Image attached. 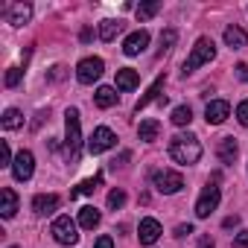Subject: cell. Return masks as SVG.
Returning <instances> with one entry per match:
<instances>
[{"label":"cell","mask_w":248,"mask_h":248,"mask_svg":"<svg viewBox=\"0 0 248 248\" xmlns=\"http://www.w3.org/2000/svg\"><path fill=\"white\" fill-rule=\"evenodd\" d=\"M82 155V123H79V111L67 108L64 111V158L67 164H79Z\"/></svg>","instance_id":"cell-1"},{"label":"cell","mask_w":248,"mask_h":248,"mask_svg":"<svg viewBox=\"0 0 248 248\" xmlns=\"http://www.w3.org/2000/svg\"><path fill=\"white\" fill-rule=\"evenodd\" d=\"M170 158L175 161V164H181V167H193V164H199V158H202V143H199V138L196 135H175L172 140H170Z\"/></svg>","instance_id":"cell-2"},{"label":"cell","mask_w":248,"mask_h":248,"mask_svg":"<svg viewBox=\"0 0 248 248\" xmlns=\"http://www.w3.org/2000/svg\"><path fill=\"white\" fill-rule=\"evenodd\" d=\"M213 59H216V44H213V38L202 35V38L193 44V50H190V56H187V62H184V67H181V73L190 76L193 70H199L202 64H207V62H213Z\"/></svg>","instance_id":"cell-3"},{"label":"cell","mask_w":248,"mask_h":248,"mask_svg":"<svg viewBox=\"0 0 248 248\" xmlns=\"http://www.w3.org/2000/svg\"><path fill=\"white\" fill-rule=\"evenodd\" d=\"M219 199H222V190H219L216 178H210V181L204 184V190H202L199 202H196V216H199V219H207V216L219 207Z\"/></svg>","instance_id":"cell-4"},{"label":"cell","mask_w":248,"mask_h":248,"mask_svg":"<svg viewBox=\"0 0 248 248\" xmlns=\"http://www.w3.org/2000/svg\"><path fill=\"white\" fill-rule=\"evenodd\" d=\"M152 184H155L158 193L172 196V193H178V190L184 187V175L175 172V170H155V172H152Z\"/></svg>","instance_id":"cell-5"},{"label":"cell","mask_w":248,"mask_h":248,"mask_svg":"<svg viewBox=\"0 0 248 248\" xmlns=\"http://www.w3.org/2000/svg\"><path fill=\"white\" fill-rule=\"evenodd\" d=\"M50 233H53V239H56L59 245H76V242H79L76 222H73L70 216H56V222H53Z\"/></svg>","instance_id":"cell-6"},{"label":"cell","mask_w":248,"mask_h":248,"mask_svg":"<svg viewBox=\"0 0 248 248\" xmlns=\"http://www.w3.org/2000/svg\"><path fill=\"white\" fill-rule=\"evenodd\" d=\"M102 70H105V62H102L99 56H88V59H82V62L76 64V79H79L82 85H93V82L102 76Z\"/></svg>","instance_id":"cell-7"},{"label":"cell","mask_w":248,"mask_h":248,"mask_svg":"<svg viewBox=\"0 0 248 248\" xmlns=\"http://www.w3.org/2000/svg\"><path fill=\"white\" fill-rule=\"evenodd\" d=\"M114 146H117V135H114L108 126L93 129V135H91V140H88V152H91V155H102V152H108V149H114Z\"/></svg>","instance_id":"cell-8"},{"label":"cell","mask_w":248,"mask_h":248,"mask_svg":"<svg viewBox=\"0 0 248 248\" xmlns=\"http://www.w3.org/2000/svg\"><path fill=\"white\" fill-rule=\"evenodd\" d=\"M32 172H35V155H32L30 149H21V152L15 155L12 175H15V181H30Z\"/></svg>","instance_id":"cell-9"},{"label":"cell","mask_w":248,"mask_h":248,"mask_svg":"<svg viewBox=\"0 0 248 248\" xmlns=\"http://www.w3.org/2000/svg\"><path fill=\"white\" fill-rule=\"evenodd\" d=\"M161 233H164V228H161L158 219H152V216L140 219V228H138V239H140V245H155V242L161 239Z\"/></svg>","instance_id":"cell-10"},{"label":"cell","mask_w":248,"mask_h":248,"mask_svg":"<svg viewBox=\"0 0 248 248\" xmlns=\"http://www.w3.org/2000/svg\"><path fill=\"white\" fill-rule=\"evenodd\" d=\"M231 117V105L225 99H210L207 108H204V120L210 123V126H219V123H225Z\"/></svg>","instance_id":"cell-11"},{"label":"cell","mask_w":248,"mask_h":248,"mask_svg":"<svg viewBox=\"0 0 248 248\" xmlns=\"http://www.w3.org/2000/svg\"><path fill=\"white\" fill-rule=\"evenodd\" d=\"M146 47H149V32L146 30H138V32H132L126 41H123V53L126 56H140Z\"/></svg>","instance_id":"cell-12"},{"label":"cell","mask_w":248,"mask_h":248,"mask_svg":"<svg viewBox=\"0 0 248 248\" xmlns=\"http://www.w3.org/2000/svg\"><path fill=\"white\" fill-rule=\"evenodd\" d=\"M59 204H62V199H59L56 193H41V196L32 199V210H35L38 216H50L53 210H59Z\"/></svg>","instance_id":"cell-13"},{"label":"cell","mask_w":248,"mask_h":248,"mask_svg":"<svg viewBox=\"0 0 248 248\" xmlns=\"http://www.w3.org/2000/svg\"><path fill=\"white\" fill-rule=\"evenodd\" d=\"M15 213H18V196H15L12 187H3V190H0V216L12 219Z\"/></svg>","instance_id":"cell-14"},{"label":"cell","mask_w":248,"mask_h":248,"mask_svg":"<svg viewBox=\"0 0 248 248\" xmlns=\"http://www.w3.org/2000/svg\"><path fill=\"white\" fill-rule=\"evenodd\" d=\"M30 18H32V3H12L9 6V24L12 27H24V24H30Z\"/></svg>","instance_id":"cell-15"},{"label":"cell","mask_w":248,"mask_h":248,"mask_svg":"<svg viewBox=\"0 0 248 248\" xmlns=\"http://www.w3.org/2000/svg\"><path fill=\"white\" fill-rule=\"evenodd\" d=\"M164 82H167V79H164V76H158V79L146 88V93H143V96L138 99V105H135V111H138V114H140V111H143L152 99H161V96H164V93H161V91H164Z\"/></svg>","instance_id":"cell-16"},{"label":"cell","mask_w":248,"mask_h":248,"mask_svg":"<svg viewBox=\"0 0 248 248\" xmlns=\"http://www.w3.org/2000/svg\"><path fill=\"white\" fill-rule=\"evenodd\" d=\"M216 155H219V161H222V164H233V161H236V155H239L236 140H233V138H222V140L216 143Z\"/></svg>","instance_id":"cell-17"},{"label":"cell","mask_w":248,"mask_h":248,"mask_svg":"<svg viewBox=\"0 0 248 248\" xmlns=\"http://www.w3.org/2000/svg\"><path fill=\"white\" fill-rule=\"evenodd\" d=\"M140 85V73L132 70V67H123L117 70V91H135Z\"/></svg>","instance_id":"cell-18"},{"label":"cell","mask_w":248,"mask_h":248,"mask_svg":"<svg viewBox=\"0 0 248 248\" xmlns=\"http://www.w3.org/2000/svg\"><path fill=\"white\" fill-rule=\"evenodd\" d=\"M158 135H161V123H158V120H143L140 126H138V138H140L143 143L158 140Z\"/></svg>","instance_id":"cell-19"},{"label":"cell","mask_w":248,"mask_h":248,"mask_svg":"<svg viewBox=\"0 0 248 248\" xmlns=\"http://www.w3.org/2000/svg\"><path fill=\"white\" fill-rule=\"evenodd\" d=\"M225 44H228L231 50H242V47L248 44L245 30H242V27H228V30H225Z\"/></svg>","instance_id":"cell-20"},{"label":"cell","mask_w":248,"mask_h":248,"mask_svg":"<svg viewBox=\"0 0 248 248\" xmlns=\"http://www.w3.org/2000/svg\"><path fill=\"white\" fill-rule=\"evenodd\" d=\"M120 32H123V21L105 18V21L99 24V38H102V41H114V38H117Z\"/></svg>","instance_id":"cell-21"},{"label":"cell","mask_w":248,"mask_h":248,"mask_svg":"<svg viewBox=\"0 0 248 248\" xmlns=\"http://www.w3.org/2000/svg\"><path fill=\"white\" fill-rule=\"evenodd\" d=\"M93 102H96L99 108H114V105H117V91H114V88H108V85H102V88H96Z\"/></svg>","instance_id":"cell-22"},{"label":"cell","mask_w":248,"mask_h":248,"mask_svg":"<svg viewBox=\"0 0 248 248\" xmlns=\"http://www.w3.org/2000/svg\"><path fill=\"white\" fill-rule=\"evenodd\" d=\"M99 219H102V216H99V210H96L93 204H88V207L79 210V225H82L85 231H93V228L99 225Z\"/></svg>","instance_id":"cell-23"},{"label":"cell","mask_w":248,"mask_h":248,"mask_svg":"<svg viewBox=\"0 0 248 248\" xmlns=\"http://www.w3.org/2000/svg\"><path fill=\"white\" fill-rule=\"evenodd\" d=\"M0 126H3L6 132L21 129V126H24V114H21L18 108H6V111H3V120H0Z\"/></svg>","instance_id":"cell-24"},{"label":"cell","mask_w":248,"mask_h":248,"mask_svg":"<svg viewBox=\"0 0 248 248\" xmlns=\"http://www.w3.org/2000/svg\"><path fill=\"white\" fill-rule=\"evenodd\" d=\"M99 184H102V172H96L93 178H85V181H82L76 190H70V199H79V196H91V193H93Z\"/></svg>","instance_id":"cell-25"},{"label":"cell","mask_w":248,"mask_h":248,"mask_svg":"<svg viewBox=\"0 0 248 248\" xmlns=\"http://www.w3.org/2000/svg\"><path fill=\"white\" fill-rule=\"evenodd\" d=\"M170 120L175 123L178 129L190 126V123H193V111H190V105H175V108H172V117H170Z\"/></svg>","instance_id":"cell-26"},{"label":"cell","mask_w":248,"mask_h":248,"mask_svg":"<svg viewBox=\"0 0 248 248\" xmlns=\"http://www.w3.org/2000/svg\"><path fill=\"white\" fill-rule=\"evenodd\" d=\"M158 12H161V3H158V0H152V3H140V6H138V21L143 24V21L155 18Z\"/></svg>","instance_id":"cell-27"},{"label":"cell","mask_w":248,"mask_h":248,"mask_svg":"<svg viewBox=\"0 0 248 248\" xmlns=\"http://www.w3.org/2000/svg\"><path fill=\"white\" fill-rule=\"evenodd\" d=\"M175 41H178V32H175V30H164V32H161V50H158V56H164L167 50H172Z\"/></svg>","instance_id":"cell-28"},{"label":"cell","mask_w":248,"mask_h":248,"mask_svg":"<svg viewBox=\"0 0 248 248\" xmlns=\"http://www.w3.org/2000/svg\"><path fill=\"white\" fill-rule=\"evenodd\" d=\"M21 79H24V70H21V67H9L6 76H3V85H6V88H18Z\"/></svg>","instance_id":"cell-29"},{"label":"cell","mask_w":248,"mask_h":248,"mask_svg":"<svg viewBox=\"0 0 248 248\" xmlns=\"http://www.w3.org/2000/svg\"><path fill=\"white\" fill-rule=\"evenodd\" d=\"M123 204H126V190H120V187L111 190V193H108V207H111V210H120Z\"/></svg>","instance_id":"cell-30"},{"label":"cell","mask_w":248,"mask_h":248,"mask_svg":"<svg viewBox=\"0 0 248 248\" xmlns=\"http://www.w3.org/2000/svg\"><path fill=\"white\" fill-rule=\"evenodd\" d=\"M12 164H15L12 149H9V143L3 140V143H0V167H12Z\"/></svg>","instance_id":"cell-31"},{"label":"cell","mask_w":248,"mask_h":248,"mask_svg":"<svg viewBox=\"0 0 248 248\" xmlns=\"http://www.w3.org/2000/svg\"><path fill=\"white\" fill-rule=\"evenodd\" d=\"M236 120L242 123V126H248V99H242V102L236 105Z\"/></svg>","instance_id":"cell-32"},{"label":"cell","mask_w":248,"mask_h":248,"mask_svg":"<svg viewBox=\"0 0 248 248\" xmlns=\"http://www.w3.org/2000/svg\"><path fill=\"white\" fill-rule=\"evenodd\" d=\"M233 248H248V231H239L233 236Z\"/></svg>","instance_id":"cell-33"},{"label":"cell","mask_w":248,"mask_h":248,"mask_svg":"<svg viewBox=\"0 0 248 248\" xmlns=\"http://www.w3.org/2000/svg\"><path fill=\"white\" fill-rule=\"evenodd\" d=\"M93 248H114V239H111L108 233H102V236L93 242Z\"/></svg>","instance_id":"cell-34"},{"label":"cell","mask_w":248,"mask_h":248,"mask_svg":"<svg viewBox=\"0 0 248 248\" xmlns=\"http://www.w3.org/2000/svg\"><path fill=\"white\" fill-rule=\"evenodd\" d=\"M59 79H64V67H62V64H56V67L50 70V82H59Z\"/></svg>","instance_id":"cell-35"},{"label":"cell","mask_w":248,"mask_h":248,"mask_svg":"<svg viewBox=\"0 0 248 248\" xmlns=\"http://www.w3.org/2000/svg\"><path fill=\"white\" fill-rule=\"evenodd\" d=\"M196 248H216V242H213V236H210V233H204V236L199 239V245H196Z\"/></svg>","instance_id":"cell-36"},{"label":"cell","mask_w":248,"mask_h":248,"mask_svg":"<svg viewBox=\"0 0 248 248\" xmlns=\"http://www.w3.org/2000/svg\"><path fill=\"white\" fill-rule=\"evenodd\" d=\"M187 233H193V225H178V228H175V236H178V239H184Z\"/></svg>","instance_id":"cell-37"},{"label":"cell","mask_w":248,"mask_h":248,"mask_svg":"<svg viewBox=\"0 0 248 248\" xmlns=\"http://www.w3.org/2000/svg\"><path fill=\"white\" fill-rule=\"evenodd\" d=\"M236 76H239L242 82H248V64H236Z\"/></svg>","instance_id":"cell-38"},{"label":"cell","mask_w":248,"mask_h":248,"mask_svg":"<svg viewBox=\"0 0 248 248\" xmlns=\"http://www.w3.org/2000/svg\"><path fill=\"white\" fill-rule=\"evenodd\" d=\"M222 225H225V228H236V225H239V216H228Z\"/></svg>","instance_id":"cell-39"},{"label":"cell","mask_w":248,"mask_h":248,"mask_svg":"<svg viewBox=\"0 0 248 248\" xmlns=\"http://www.w3.org/2000/svg\"><path fill=\"white\" fill-rule=\"evenodd\" d=\"M79 38H82V41H91V38H93V32H91V30H82V35H79Z\"/></svg>","instance_id":"cell-40"},{"label":"cell","mask_w":248,"mask_h":248,"mask_svg":"<svg viewBox=\"0 0 248 248\" xmlns=\"http://www.w3.org/2000/svg\"><path fill=\"white\" fill-rule=\"evenodd\" d=\"M9 248H21V245H9Z\"/></svg>","instance_id":"cell-41"}]
</instances>
